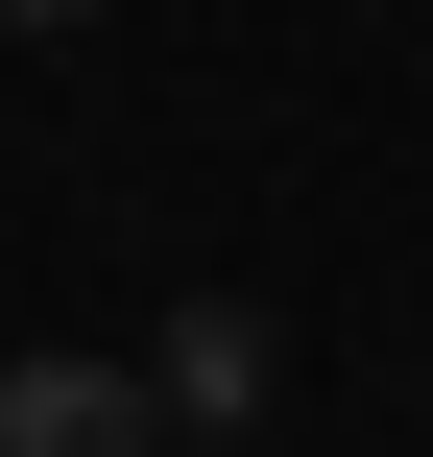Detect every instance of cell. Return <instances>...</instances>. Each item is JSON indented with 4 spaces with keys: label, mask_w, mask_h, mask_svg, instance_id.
<instances>
[{
    "label": "cell",
    "mask_w": 433,
    "mask_h": 457,
    "mask_svg": "<svg viewBox=\"0 0 433 457\" xmlns=\"http://www.w3.org/2000/svg\"><path fill=\"white\" fill-rule=\"evenodd\" d=\"M0 457H169L145 361H0Z\"/></svg>",
    "instance_id": "cell-1"
},
{
    "label": "cell",
    "mask_w": 433,
    "mask_h": 457,
    "mask_svg": "<svg viewBox=\"0 0 433 457\" xmlns=\"http://www.w3.org/2000/svg\"><path fill=\"white\" fill-rule=\"evenodd\" d=\"M265 361H289V337H265V313H217V289H193V313L145 337V386H169V434H193V457H217L241 410H265Z\"/></svg>",
    "instance_id": "cell-2"
},
{
    "label": "cell",
    "mask_w": 433,
    "mask_h": 457,
    "mask_svg": "<svg viewBox=\"0 0 433 457\" xmlns=\"http://www.w3.org/2000/svg\"><path fill=\"white\" fill-rule=\"evenodd\" d=\"M0 24H96V0H0Z\"/></svg>",
    "instance_id": "cell-3"
}]
</instances>
